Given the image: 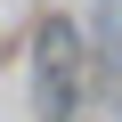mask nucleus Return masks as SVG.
<instances>
[{
  "label": "nucleus",
  "mask_w": 122,
  "mask_h": 122,
  "mask_svg": "<svg viewBox=\"0 0 122 122\" xmlns=\"http://www.w3.org/2000/svg\"><path fill=\"white\" fill-rule=\"evenodd\" d=\"M41 106H49V122H65V106H73V25L41 33Z\"/></svg>",
  "instance_id": "obj_1"
}]
</instances>
